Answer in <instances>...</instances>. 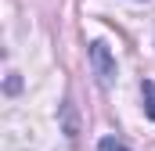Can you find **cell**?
Returning <instances> with one entry per match:
<instances>
[{"label": "cell", "instance_id": "3957f363", "mask_svg": "<svg viewBox=\"0 0 155 151\" xmlns=\"http://www.w3.org/2000/svg\"><path fill=\"white\" fill-rule=\"evenodd\" d=\"M97 151H130V144L119 140V137H101L97 140Z\"/></svg>", "mask_w": 155, "mask_h": 151}, {"label": "cell", "instance_id": "7a4b0ae2", "mask_svg": "<svg viewBox=\"0 0 155 151\" xmlns=\"http://www.w3.org/2000/svg\"><path fill=\"white\" fill-rule=\"evenodd\" d=\"M141 97H144V115L155 122V83H152V79L141 83Z\"/></svg>", "mask_w": 155, "mask_h": 151}, {"label": "cell", "instance_id": "6da1fadb", "mask_svg": "<svg viewBox=\"0 0 155 151\" xmlns=\"http://www.w3.org/2000/svg\"><path fill=\"white\" fill-rule=\"evenodd\" d=\"M90 65H94V76H97L101 86H112V83H116V76H119L116 54L108 50L105 40H94V43H90Z\"/></svg>", "mask_w": 155, "mask_h": 151}]
</instances>
